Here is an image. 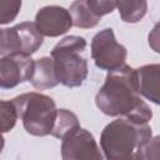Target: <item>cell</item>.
Segmentation results:
<instances>
[{
    "instance_id": "3957f363",
    "label": "cell",
    "mask_w": 160,
    "mask_h": 160,
    "mask_svg": "<svg viewBox=\"0 0 160 160\" xmlns=\"http://www.w3.org/2000/svg\"><path fill=\"white\" fill-rule=\"evenodd\" d=\"M85 49L86 40L78 35L65 36L52 48L50 58L59 84L66 88L82 85L89 72L88 60L84 55Z\"/></svg>"
},
{
    "instance_id": "7c38bea8",
    "label": "cell",
    "mask_w": 160,
    "mask_h": 160,
    "mask_svg": "<svg viewBox=\"0 0 160 160\" xmlns=\"http://www.w3.org/2000/svg\"><path fill=\"white\" fill-rule=\"evenodd\" d=\"M69 12L72 20V25L80 29L95 28L100 21V18L94 12L92 8L90 6L89 0L74 1L70 5Z\"/></svg>"
},
{
    "instance_id": "7a4b0ae2",
    "label": "cell",
    "mask_w": 160,
    "mask_h": 160,
    "mask_svg": "<svg viewBox=\"0 0 160 160\" xmlns=\"http://www.w3.org/2000/svg\"><path fill=\"white\" fill-rule=\"evenodd\" d=\"M152 138L151 128L116 119L108 124L100 136V146L105 160H130L138 146Z\"/></svg>"
},
{
    "instance_id": "d6986e66",
    "label": "cell",
    "mask_w": 160,
    "mask_h": 160,
    "mask_svg": "<svg viewBox=\"0 0 160 160\" xmlns=\"http://www.w3.org/2000/svg\"><path fill=\"white\" fill-rule=\"evenodd\" d=\"M130 160H144V159H142L139 154H136V152H135V154L131 156V159H130Z\"/></svg>"
},
{
    "instance_id": "5bb4252c",
    "label": "cell",
    "mask_w": 160,
    "mask_h": 160,
    "mask_svg": "<svg viewBox=\"0 0 160 160\" xmlns=\"http://www.w3.org/2000/svg\"><path fill=\"white\" fill-rule=\"evenodd\" d=\"M79 126H80V124H79L78 116L74 112H71L70 110H66V109H58L56 119H55L54 128H52L50 135L61 140L66 134H69L70 131H72L74 129H76Z\"/></svg>"
},
{
    "instance_id": "ba28073f",
    "label": "cell",
    "mask_w": 160,
    "mask_h": 160,
    "mask_svg": "<svg viewBox=\"0 0 160 160\" xmlns=\"http://www.w3.org/2000/svg\"><path fill=\"white\" fill-rule=\"evenodd\" d=\"M35 26L42 36L56 38L68 32L72 26L69 10L58 5L41 8L35 15Z\"/></svg>"
},
{
    "instance_id": "4fadbf2b",
    "label": "cell",
    "mask_w": 160,
    "mask_h": 160,
    "mask_svg": "<svg viewBox=\"0 0 160 160\" xmlns=\"http://www.w3.org/2000/svg\"><path fill=\"white\" fill-rule=\"evenodd\" d=\"M116 8L124 22L135 24L145 16L148 10V2L145 0L116 1Z\"/></svg>"
},
{
    "instance_id": "52a82bcc",
    "label": "cell",
    "mask_w": 160,
    "mask_h": 160,
    "mask_svg": "<svg viewBox=\"0 0 160 160\" xmlns=\"http://www.w3.org/2000/svg\"><path fill=\"white\" fill-rule=\"evenodd\" d=\"M61 159L104 160V156L92 134L79 126L61 139Z\"/></svg>"
},
{
    "instance_id": "ac0fdd59",
    "label": "cell",
    "mask_w": 160,
    "mask_h": 160,
    "mask_svg": "<svg viewBox=\"0 0 160 160\" xmlns=\"http://www.w3.org/2000/svg\"><path fill=\"white\" fill-rule=\"evenodd\" d=\"M4 145H5V139H4V136L0 134V154H1V151H2V149H4Z\"/></svg>"
},
{
    "instance_id": "8992f818",
    "label": "cell",
    "mask_w": 160,
    "mask_h": 160,
    "mask_svg": "<svg viewBox=\"0 0 160 160\" xmlns=\"http://www.w3.org/2000/svg\"><path fill=\"white\" fill-rule=\"evenodd\" d=\"M126 56V48L116 41L111 28H106L94 35L91 40V58L99 69L116 70L125 65Z\"/></svg>"
},
{
    "instance_id": "9c48e42d",
    "label": "cell",
    "mask_w": 160,
    "mask_h": 160,
    "mask_svg": "<svg viewBox=\"0 0 160 160\" xmlns=\"http://www.w3.org/2000/svg\"><path fill=\"white\" fill-rule=\"evenodd\" d=\"M34 69V60L29 56H0V89H12L29 81Z\"/></svg>"
},
{
    "instance_id": "ffe728a7",
    "label": "cell",
    "mask_w": 160,
    "mask_h": 160,
    "mask_svg": "<svg viewBox=\"0 0 160 160\" xmlns=\"http://www.w3.org/2000/svg\"><path fill=\"white\" fill-rule=\"evenodd\" d=\"M1 39H2V29H0V45H1Z\"/></svg>"
},
{
    "instance_id": "5b68a950",
    "label": "cell",
    "mask_w": 160,
    "mask_h": 160,
    "mask_svg": "<svg viewBox=\"0 0 160 160\" xmlns=\"http://www.w3.org/2000/svg\"><path fill=\"white\" fill-rule=\"evenodd\" d=\"M44 36L38 31L34 22L25 21L12 28L2 29L0 55L31 56L42 45Z\"/></svg>"
},
{
    "instance_id": "8fae6325",
    "label": "cell",
    "mask_w": 160,
    "mask_h": 160,
    "mask_svg": "<svg viewBox=\"0 0 160 160\" xmlns=\"http://www.w3.org/2000/svg\"><path fill=\"white\" fill-rule=\"evenodd\" d=\"M29 81L36 90L51 89L59 84L54 69V62L50 56L34 60V69Z\"/></svg>"
},
{
    "instance_id": "e0dca14e",
    "label": "cell",
    "mask_w": 160,
    "mask_h": 160,
    "mask_svg": "<svg viewBox=\"0 0 160 160\" xmlns=\"http://www.w3.org/2000/svg\"><path fill=\"white\" fill-rule=\"evenodd\" d=\"M135 152L144 160H159V136H154L140 144Z\"/></svg>"
},
{
    "instance_id": "9a60e30c",
    "label": "cell",
    "mask_w": 160,
    "mask_h": 160,
    "mask_svg": "<svg viewBox=\"0 0 160 160\" xmlns=\"http://www.w3.org/2000/svg\"><path fill=\"white\" fill-rule=\"evenodd\" d=\"M18 112L11 101L0 100V134L12 130L18 121Z\"/></svg>"
},
{
    "instance_id": "2e32d148",
    "label": "cell",
    "mask_w": 160,
    "mask_h": 160,
    "mask_svg": "<svg viewBox=\"0 0 160 160\" xmlns=\"http://www.w3.org/2000/svg\"><path fill=\"white\" fill-rule=\"evenodd\" d=\"M21 9V1H0V25H6L14 21Z\"/></svg>"
},
{
    "instance_id": "6da1fadb",
    "label": "cell",
    "mask_w": 160,
    "mask_h": 160,
    "mask_svg": "<svg viewBox=\"0 0 160 160\" xmlns=\"http://www.w3.org/2000/svg\"><path fill=\"white\" fill-rule=\"evenodd\" d=\"M95 104L102 114L124 116L138 125H145L152 118L151 109L138 94L135 69L126 64L108 72L95 95Z\"/></svg>"
},
{
    "instance_id": "277c9868",
    "label": "cell",
    "mask_w": 160,
    "mask_h": 160,
    "mask_svg": "<svg viewBox=\"0 0 160 160\" xmlns=\"http://www.w3.org/2000/svg\"><path fill=\"white\" fill-rule=\"evenodd\" d=\"M11 102L28 134L34 136H46L51 134L58 109L50 96L31 91L14 98Z\"/></svg>"
},
{
    "instance_id": "30bf717a",
    "label": "cell",
    "mask_w": 160,
    "mask_h": 160,
    "mask_svg": "<svg viewBox=\"0 0 160 160\" xmlns=\"http://www.w3.org/2000/svg\"><path fill=\"white\" fill-rule=\"evenodd\" d=\"M136 90L138 94L150 100L154 104H159V80H160V65L150 64L135 69Z\"/></svg>"
}]
</instances>
